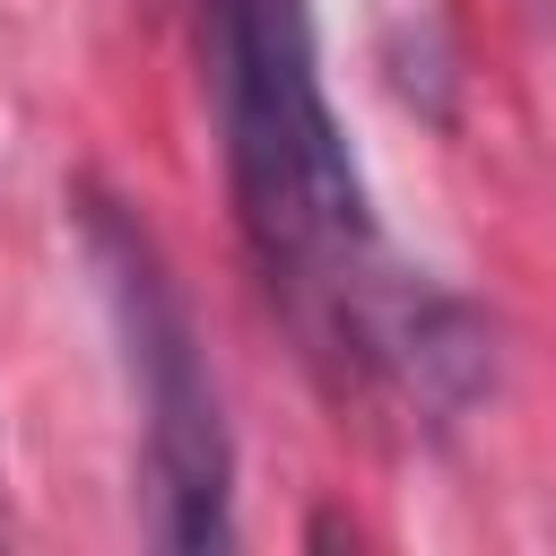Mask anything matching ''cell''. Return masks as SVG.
Listing matches in <instances>:
<instances>
[{
	"instance_id": "6da1fadb",
	"label": "cell",
	"mask_w": 556,
	"mask_h": 556,
	"mask_svg": "<svg viewBox=\"0 0 556 556\" xmlns=\"http://www.w3.org/2000/svg\"><path fill=\"white\" fill-rule=\"evenodd\" d=\"M208 96L226 139L235 226L321 365L408 408H452L478 382V330L382 252L365 174L321 96L304 0H200Z\"/></svg>"
},
{
	"instance_id": "7a4b0ae2",
	"label": "cell",
	"mask_w": 556,
	"mask_h": 556,
	"mask_svg": "<svg viewBox=\"0 0 556 556\" xmlns=\"http://www.w3.org/2000/svg\"><path fill=\"white\" fill-rule=\"evenodd\" d=\"M87 252L104 269V295H113V330H122V356H130V382H139V417H148V478H156V539L165 547H217L235 521V443H226V417H217V382H208V356L191 339V313L182 295L165 287L156 252L113 217L96 208L87 217Z\"/></svg>"
}]
</instances>
